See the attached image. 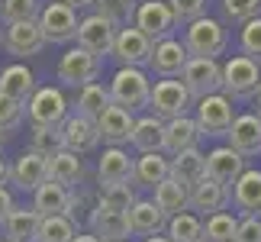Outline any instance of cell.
<instances>
[{
  "instance_id": "cell-46",
  "label": "cell",
  "mask_w": 261,
  "mask_h": 242,
  "mask_svg": "<svg viewBox=\"0 0 261 242\" xmlns=\"http://www.w3.org/2000/svg\"><path fill=\"white\" fill-rule=\"evenodd\" d=\"M236 242H261V216H239Z\"/></svg>"
},
{
  "instance_id": "cell-3",
  "label": "cell",
  "mask_w": 261,
  "mask_h": 242,
  "mask_svg": "<svg viewBox=\"0 0 261 242\" xmlns=\"http://www.w3.org/2000/svg\"><path fill=\"white\" fill-rule=\"evenodd\" d=\"M180 42H184L190 58H216V55H223L226 45H229V29L219 23V19L203 16V19H197V23H190L184 29V39H180Z\"/></svg>"
},
{
  "instance_id": "cell-21",
  "label": "cell",
  "mask_w": 261,
  "mask_h": 242,
  "mask_svg": "<svg viewBox=\"0 0 261 242\" xmlns=\"http://www.w3.org/2000/svg\"><path fill=\"white\" fill-rule=\"evenodd\" d=\"M248 165H245V158L232 152L229 146H216L213 152L206 155V178L210 181H216V184H226V187H232L236 184V178L242 175Z\"/></svg>"
},
{
  "instance_id": "cell-37",
  "label": "cell",
  "mask_w": 261,
  "mask_h": 242,
  "mask_svg": "<svg viewBox=\"0 0 261 242\" xmlns=\"http://www.w3.org/2000/svg\"><path fill=\"white\" fill-rule=\"evenodd\" d=\"M97 16H103L107 23H113L116 29L123 26H133V16H136V0H90Z\"/></svg>"
},
{
  "instance_id": "cell-27",
  "label": "cell",
  "mask_w": 261,
  "mask_h": 242,
  "mask_svg": "<svg viewBox=\"0 0 261 242\" xmlns=\"http://www.w3.org/2000/svg\"><path fill=\"white\" fill-rule=\"evenodd\" d=\"M48 181L62 184L65 190L77 187L84 181V161H81V155L65 152V149H58L55 155H48Z\"/></svg>"
},
{
  "instance_id": "cell-13",
  "label": "cell",
  "mask_w": 261,
  "mask_h": 242,
  "mask_svg": "<svg viewBox=\"0 0 261 242\" xmlns=\"http://www.w3.org/2000/svg\"><path fill=\"white\" fill-rule=\"evenodd\" d=\"M45 181H48V158L45 155L26 149V152H19L13 158V165H10V184H16L19 190H29V194H33Z\"/></svg>"
},
{
  "instance_id": "cell-33",
  "label": "cell",
  "mask_w": 261,
  "mask_h": 242,
  "mask_svg": "<svg viewBox=\"0 0 261 242\" xmlns=\"http://www.w3.org/2000/svg\"><path fill=\"white\" fill-rule=\"evenodd\" d=\"M39 233V213L33 207H13L4 220V236L7 242H36Z\"/></svg>"
},
{
  "instance_id": "cell-36",
  "label": "cell",
  "mask_w": 261,
  "mask_h": 242,
  "mask_svg": "<svg viewBox=\"0 0 261 242\" xmlns=\"http://www.w3.org/2000/svg\"><path fill=\"white\" fill-rule=\"evenodd\" d=\"M136 200H139V194H136L133 184H107L97 194V207L113 210V213H129Z\"/></svg>"
},
{
  "instance_id": "cell-47",
  "label": "cell",
  "mask_w": 261,
  "mask_h": 242,
  "mask_svg": "<svg viewBox=\"0 0 261 242\" xmlns=\"http://www.w3.org/2000/svg\"><path fill=\"white\" fill-rule=\"evenodd\" d=\"M16 204H13V194H10L7 187H0V226H4V220L10 216V210H13Z\"/></svg>"
},
{
  "instance_id": "cell-18",
  "label": "cell",
  "mask_w": 261,
  "mask_h": 242,
  "mask_svg": "<svg viewBox=\"0 0 261 242\" xmlns=\"http://www.w3.org/2000/svg\"><path fill=\"white\" fill-rule=\"evenodd\" d=\"M187 49L180 39L174 36H168L162 39V42H155L152 49V58H148V68L158 75V78H180V71H184V65H187Z\"/></svg>"
},
{
  "instance_id": "cell-53",
  "label": "cell",
  "mask_w": 261,
  "mask_h": 242,
  "mask_svg": "<svg viewBox=\"0 0 261 242\" xmlns=\"http://www.w3.org/2000/svg\"><path fill=\"white\" fill-rule=\"evenodd\" d=\"M4 139H7V133H0V146H4Z\"/></svg>"
},
{
  "instance_id": "cell-11",
  "label": "cell",
  "mask_w": 261,
  "mask_h": 242,
  "mask_svg": "<svg viewBox=\"0 0 261 242\" xmlns=\"http://www.w3.org/2000/svg\"><path fill=\"white\" fill-rule=\"evenodd\" d=\"M152 49H155V42L145 39L136 26H123V29H116V42H113L110 55H116L119 68H148Z\"/></svg>"
},
{
  "instance_id": "cell-26",
  "label": "cell",
  "mask_w": 261,
  "mask_h": 242,
  "mask_svg": "<svg viewBox=\"0 0 261 242\" xmlns=\"http://www.w3.org/2000/svg\"><path fill=\"white\" fill-rule=\"evenodd\" d=\"M129 233L133 236H162L165 233V226H168V216L158 210L152 200H142L139 197L136 204H133V210H129Z\"/></svg>"
},
{
  "instance_id": "cell-7",
  "label": "cell",
  "mask_w": 261,
  "mask_h": 242,
  "mask_svg": "<svg viewBox=\"0 0 261 242\" xmlns=\"http://www.w3.org/2000/svg\"><path fill=\"white\" fill-rule=\"evenodd\" d=\"M39 29H42V39H45V45L48 42H55V45H62V42H74L77 39V26H81V19H77V10L71 7H65V4H45L42 10H39Z\"/></svg>"
},
{
  "instance_id": "cell-43",
  "label": "cell",
  "mask_w": 261,
  "mask_h": 242,
  "mask_svg": "<svg viewBox=\"0 0 261 242\" xmlns=\"http://www.w3.org/2000/svg\"><path fill=\"white\" fill-rule=\"evenodd\" d=\"M23 119H26V107L16 104L13 97L0 94V133H13V129L23 126Z\"/></svg>"
},
{
  "instance_id": "cell-38",
  "label": "cell",
  "mask_w": 261,
  "mask_h": 242,
  "mask_svg": "<svg viewBox=\"0 0 261 242\" xmlns=\"http://www.w3.org/2000/svg\"><path fill=\"white\" fill-rule=\"evenodd\" d=\"M77 236V223L68 216H45L39 220L36 242H71Z\"/></svg>"
},
{
  "instance_id": "cell-23",
  "label": "cell",
  "mask_w": 261,
  "mask_h": 242,
  "mask_svg": "<svg viewBox=\"0 0 261 242\" xmlns=\"http://www.w3.org/2000/svg\"><path fill=\"white\" fill-rule=\"evenodd\" d=\"M87 223H90V236H97L100 242H129V216L126 213H113V210H103V207H97L90 210V216H87Z\"/></svg>"
},
{
  "instance_id": "cell-29",
  "label": "cell",
  "mask_w": 261,
  "mask_h": 242,
  "mask_svg": "<svg viewBox=\"0 0 261 242\" xmlns=\"http://www.w3.org/2000/svg\"><path fill=\"white\" fill-rule=\"evenodd\" d=\"M68 200H71V190H65L55 181H45L42 187L33 190V210L39 213V220L45 216H68Z\"/></svg>"
},
{
  "instance_id": "cell-39",
  "label": "cell",
  "mask_w": 261,
  "mask_h": 242,
  "mask_svg": "<svg viewBox=\"0 0 261 242\" xmlns=\"http://www.w3.org/2000/svg\"><path fill=\"white\" fill-rule=\"evenodd\" d=\"M236 226H239V216L229 213V210L206 216V223H203V242H236Z\"/></svg>"
},
{
  "instance_id": "cell-5",
  "label": "cell",
  "mask_w": 261,
  "mask_h": 242,
  "mask_svg": "<svg viewBox=\"0 0 261 242\" xmlns=\"http://www.w3.org/2000/svg\"><path fill=\"white\" fill-rule=\"evenodd\" d=\"M68 97L62 94L58 87L52 84H42L36 87V94L29 97L26 104V116L33 126H42V129H62V123L68 119Z\"/></svg>"
},
{
  "instance_id": "cell-28",
  "label": "cell",
  "mask_w": 261,
  "mask_h": 242,
  "mask_svg": "<svg viewBox=\"0 0 261 242\" xmlns=\"http://www.w3.org/2000/svg\"><path fill=\"white\" fill-rule=\"evenodd\" d=\"M0 94H7V97H13L16 104H29V97L36 94V75L29 71L26 65H10L0 71Z\"/></svg>"
},
{
  "instance_id": "cell-51",
  "label": "cell",
  "mask_w": 261,
  "mask_h": 242,
  "mask_svg": "<svg viewBox=\"0 0 261 242\" xmlns=\"http://www.w3.org/2000/svg\"><path fill=\"white\" fill-rule=\"evenodd\" d=\"M145 242H171V239H168V236H165V233H162V236H148V239H145Z\"/></svg>"
},
{
  "instance_id": "cell-1",
  "label": "cell",
  "mask_w": 261,
  "mask_h": 242,
  "mask_svg": "<svg viewBox=\"0 0 261 242\" xmlns=\"http://www.w3.org/2000/svg\"><path fill=\"white\" fill-rule=\"evenodd\" d=\"M110 100L113 107H123L129 113L148 107V94H152V78L145 75V68H119L110 81Z\"/></svg>"
},
{
  "instance_id": "cell-35",
  "label": "cell",
  "mask_w": 261,
  "mask_h": 242,
  "mask_svg": "<svg viewBox=\"0 0 261 242\" xmlns=\"http://www.w3.org/2000/svg\"><path fill=\"white\" fill-rule=\"evenodd\" d=\"M165 236L171 242H203V220H200L197 213H177L168 220L165 226Z\"/></svg>"
},
{
  "instance_id": "cell-24",
  "label": "cell",
  "mask_w": 261,
  "mask_h": 242,
  "mask_svg": "<svg viewBox=\"0 0 261 242\" xmlns=\"http://www.w3.org/2000/svg\"><path fill=\"white\" fill-rule=\"evenodd\" d=\"M133 165H136V158H129V152H123V149H103V155L97 158L100 187H107V184H133Z\"/></svg>"
},
{
  "instance_id": "cell-2",
  "label": "cell",
  "mask_w": 261,
  "mask_h": 242,
  "mask_svg": "<svg viewBox=\"0 0 261 242\" xmlns=\"http://www.w3.org/2000/svg\"><path fill=\"white\" fill-rule=\"evenodd\" d=\"M223 94L229 100H255L261 94V65L248 55H232L223 65Z\"/></svg>"
},
{
  "instance_id": "cell-44",
  "label": "cell",
  "mask_w": 261,
  "mask_h": 242,
  "mask_svg": "<svg viewBox=\"0 0 261 242\" xmlns=\"http://www.w3.org/2000/svg\"><path fill=\"white\" fill-rule=\"evenodd\" d=\"M29 149L39 155H55L62 149V129H42V126H33V139H29Z\"/></svg>"
},
{
  "instance_id": "cell-25",
  "label": "cell",
  "mask_w": 261,
  "mask_h": 242,
  "mask_svg": "<svg viewBox=\"0 0 261 242\" xmlns=\"http://www.w3.org/2000/svg\"><path fill=\"white\" fill-rule=\"evenodd\" d=\"M171 178V158L165 152H148L139 155L133 165V187H158L162 181Z\"/></svg>"
},
{
  "instance_id": "cell-49",
  "label": "cell",
  "mask_w": 261,
  "mask_h": 242,
  "mask_svg": "<svg viewBox=\"0 0 261 242\" xmlns=\"http://www.w3.org/2000/svg\"><path fill=\"white\" fill-rule=\"evenodd\" d=\"M7 181H10V165H7L4 158H0V187H4Z\"/></svg>"
},
{
  "instance_id": "cell-4",
  "label": "cell",
  "mask_w": 261,
  "mask_h": 242,
  "mask_svg": "<svg viewBox=\"0 0 261 242\" xmlns=\"http://www.w3.org/2000/svg\"><path fill=\"white\" fill-rule=\"evenodd\" d=\"M148 110L158 119H180L194 110V97L187 94V87L174 78H162L152 81V94H148Z\"/></svg>"
},
{
  "instance_id": "cell-14",
  "label": "cell",
  "mask_w": 261,
  "mask_h": 242,
  "mask_svg": "<svg viewBox=\"0 0 261 242\" xmlns=\"http://www.w3.org/2000/svg\"><path fill=\"white\" fill-rule=\"evenodd\" d=\"M229 204L236 207L239 216H261V171L245 168L229 187Z\"/></svg>"
},
{
  "instance_id": "cell-42",
  "label": "cell",
  "mask_w": 261,
  "mask_h": 242,
  "mask_svg": "<svg viewBox=\"0 0 261 242\" xmlns=\"http://www.w3.org/2000/svg\"><path fill=\"white\" fill-rule=\"evenodd\" d=\"M168 7H171L174 23L180 26H190L206 16V0H168Z\"/></svg>"
},
{
  "instance_id": "cell-45",
  "label": "cell",
  "mask_w": 261,
  "mask_h": 242,
  "mask_svg": "<svg viewBox=\"0 0 261 242\" xmlns=\"http://www.w3.org/2000/svg\"><path fill=\"white\" fill-rule=\"evenodd\" d=\"M239 45H242V55L261 62V16L258 19H248L242 26V36H239Z\"/></svg>"
},
{
  "instance_id": "cell-48",
  "label": "cell",
  "mask_w": 261,
  "mask_h": 242,
  "mask_svg": "<svg viewBox=\"0 0 261 242\" xmlns=\"http://www.w3.org/2000/svg\"><path fill=\"white\" fill-rule=\"evenodd\" d=\"M58 4H65L71 10H84V7H90V0H58Z\"/></svg>"
},
{
  "instance_id": "cell-41",
  "label": "cell",
  "mask_w": 261,
  "mask_h": 242,
  "mask_svg": "<svg viewBox=\"0 0 261 242\" xmlns=\"http://www.w3.org/2000/svg\"><path fill=\"white\" fill-rule=\"evenodd\" d=\"M219 7H223L226 23H239V26L261 16V0H219Z\"/></svg>"
},
{
  "instance_id": "cell-31",
  "label": "cell",
  "mask_w": 261,
  "mask_h": 242,
  "mask_svg": "<svg viewBox=\"0 0 261 242\" xmlns=\"http://www.w3.org/2000/svg\"><path fill=\"white\" fill-rule=\"evenodd\" d=\"M107 107H113L110 90L103 84H97V81L94 84H84L81 90H77V97H74V113L90 119V123H97V119L107 113Z\"/></svg>"
},
{
  "instance_id": "cell-30",
  "label": "cell",
  "mask_w": 261,
  "mask_h": 242,
  "mask_svg": "<svg viewBox=\"0 0 261 242\" xmlns=\"http://www.w3.org/2000/svg\"><path fill=\"white\" fill-rule=\"evenodd\" d=\"M171 178L190 190L197 181L206 178V155L200 152V149H187V152L174 155L171 158Z\"/></svg>"
},
{
  "instance_id": "cell-34",
  "label": "cell",
  "mask_w": 261,
  "mask_h": 242,
  "mask_svg": "<svg viewBox=\"0 0 261 242\" xmlns=\"http://www.w3.org/2000/svg\"><path fill=\"white\" fill-rule=\"evenodd\" d=\"M162 139H165V119L158 116H142L136 119V129H133V146L139 149V155H148V152H162Z\"/></svg>"
},
{
  "instance_id": "cell-54",
  "label": "cell",
  "mask_w": 261,
  "mask_h": 242,
  "mask_svg": "<svg viewBox=\"0 0 261 242\" xmlns=\"http://www.w3.org/2000/svg\"><path fill=\"white\" fill-rule=\"evenodd\" d=\"M0 242H7V239H0Z\"/></svg>"
},
{
  "instance_id": "cell-6",
  "label": "cell",
  "mask_w": 261,
  "mask_h": 242,
  "mask_svg": "<svg viewBox=\"0 0 261 242\" xmlns=\"http://www.w3.org/2000/svg\"><path fill=\"white\" fill-rule=\"evenodd\" d=\"M177 81L187 87V94L197 104V100L223 90V65L216 58H187V65H184V71H180Z\"/></svg>"
},
{
  "instance_id": "cell-19",
  "label": "cell",
  "mask_w": 261,
  "mask_h": 242,
  "mask_svg": "<svg viewBox=\"0 0 261 242\" xmlns=\"http://www.w3.org/2000/svg\"><path fill=\"white\" fill-rule=\"evenodd\" d=\"M200 139H203V133H200L194 116L168 119L165 123V139H162V152L168 158H174L180 152H187V149H200Z\"/></svg>"
},
{
  "instance_id": "cell-22",
  "label": "cell",
  "mask_w": 261,
  "mask_h": 242,
  "mask_svg": "<svg viewBox=\"0 0 261 242\" xmlns=\"http://www.w3.org/2000/svg\"><path fill=\"white\" fill-rule=\"evenodd\" d=\"M229 207V187L226 184H216V181H197L190 187V210L197 216H213V213H223Z\"/></svg>"
},
{
  "instance_id": "cell-9",
  "label": "cell",
  "mask_w": 261,
  "mask_h": 242,
  "mask_svg": "<svg viewBox=\"0 0 261 242\" xmlns=\"http://www.w3.org/2000/svg\"><path fill=\"white\" fill-rule=\"evenodd\" d=\"M100 62H103V58H97V55L84 52L81 45H74V49H68V52L58 58L55 75H58V81H62V84L81 90L84 84H94V81H97V75H100Z\"/></svg>"
},
{
  "instance_id": "cell-16",
  "label": "cell",
  "mask_w": 261,
  "mask_h": 242,
  "mask_svg": "<svg viewBox=\"0 0 261 242\" xmlns=\"http://www.w3.org/2000/svg\"><path fill=\"white\" fill-rule=\"evenodd\" d=\"M229 149L232 152H239L242 158H255L261 155V119L255 113H242V116H236L232 119V126H229Z\"/></svg>"
},
{
  "instance_id": "cell-20",
  "label": "cell",
  "mask_w": 261,
  "mask_h": 242,
  "mask_svg": "<svg viewBox=\"0 0 261 242\" xmlns=\"http://www.w3.org/2000/svg\"><path fill=\"white\" fill-rule=\"evenodd\" d=\"M4 45H7L10 55L29 58V55H39V52L45 49V39H42V29H39V23H36V19H29V23H13V26H7Z\"/></svg>"
},
{
  "instance_id": "cell-32",
  "label": "cell",
  "mask_w": 261,
  "mask_h": 242,
  "mask_svg": "<svg viewBox=\"0 0 261 242\" xmlns=\"http://www.w3.org/2000/svg\"><path fill=\"white\" fill-rule=\"evenodd\" d=\"M152 204L162 210V213L171 220V216H177V213H187L190 210V190L184 187V184H177L174 178H168V181H162V184L155 187V197H152Z\"/></svg>"
},
{
  "instance_id": "cell-15",
  "label": "cell",
  "mask_w": 261,
  "mask_h": 242,
  "mask_svg": "<svg viewBox=\"0 0 261 242\" xmlns=\"http://www.w3.org/2000/svg\"><path fill=\"white\" fill-rule=\"evenodd\" d=\"M133 129H136V116L123 107H107V113L97 119L100 142L107 149H123L126 142H133Z\"/></svg>"
},
{
  "instance_id": "cell-52",
  "label": "cell",
  "mask_w": 261,
  "mask_h": 242,
  "mask_svg": "<svg viewBox=\"0 0 261 242\" xmlns=\"http://www.w3.org/2000/svg\"><path fill=\"white\" fill-rule=\"evenodd\" d=\"M255 116H258V119H261V94H258V97H255Z\"/></svg>"
},
{
  "instance_id": "cell-8",
  "label": "cell",
  "mask_w": 261,
  "mask_h": 242,
  "mask_svg": "<svg viewBox=\"0 0 261 242\" xmlns=\"http://www.w3.org/2000/svg\"><path fill=\"white\" fill-rule=\"evenodd\" d=\"M194 110H197L194 119H197V126H200L203 136H226L229 126H232V119H236V107H232V100H229L223 90L197 100Z\"/></svg>"
},
{
  "instance_id": "cell-40",
  "label": "cell",
  "mask_w": 261,
  "mask_h": 242,
  "mask_svg": "<svg viewBox=\"0 0 261 242\" xmlns=\"http://www.w3.org/2000/svg\"><path fill=\"white\" fill-rule=\"evenodd\" d=\"M0 19L7 26L39 19V0H0Z\"/></svg>"
},
{
  "instance_id": "cell-10",
  "label": "cell",
  "mask_w": 261,
  "mask_h": 242,
  "mask_svg": "<svg viewBox=\"0 0 261 242\" xmlns=\"http://www.w3.org/2000/svg\"><path fill=\"white\" fill-rule=\"evenodd\" d=\"M133 26L142 33L145 39H152V42H162L174 33V16H171V7H168V0H142V4H136V16H133Z\"/></svg>"
},
{
  "instance_id": "cell-12",
  "label": "cell",
  "mask_w": 261,
  "mask_h": 242,
  "mask_svg": "<svg viewBox=\"0 0 261 242\" xmlns=\"http://www.w3.org/2000/svg\"><path fill=\"white\" fill-rule=\"evenodd\" d=\"M77 45L84 49V52L90 55H97V58H103L113 52V42H116V26L113 23H107L103 16H97V13H90L81 19V26H77V39H74Z\"/></svg>"
},
{
  "instance_id": "cell-17",
  "label": "cell",
  "mask_w": 261,
  "mask_h": 242,
  "mask_svg": "<svg viewBox=\"0 0 261 242\" xmlns=\"http://www.w3.org/2000/svg\"><path fill=\"white\" fill-rule=\"evenodd\" d=\"M100 146V133H97V123L77 116V113H68V119L62 123V149L65 152H74V155H87Z\"/></svg>"
},
{
  "instance_id": "cell-50",
  "label": "cell",
  "mask_w": 261,
  "mask_h": 242,
  "mask_svg": "<svg viewBox=\"0 0 261 242\" xmlns=\"http://www.w3.org/2000/svg\"><path fill=\"white\" fill-rule=\"evenodd\" d=\"M71 242H100V239H97V236H90V233H77Z\"/></svg>"
}]
</instances>
